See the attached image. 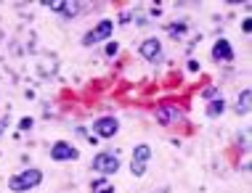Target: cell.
<instances>
[{
  "instance_id": "6da1fadb",
  "label": "cell",
  "mask_w": 252,
  "mask_h": 193,
  "mask_svg": "<svg viewBox=\"0 0 252 193\" xmlns=\"http://www.w3.org/2000/svg\"><path fill=\"white\" fill-rule=\"evenodd\" d=\"M40 183H43V172L35 169V167H30V169H24L22 175H13L11 180H8V188L13 193H24V191L37 188Z\"/></svg>"
},
{
  "instance_id": "7a4b0ae2",
  "label": "cell",
  "mask_w": 252,
  "mask_h": 193,
  "mask_svg": "<svg viewBox=\"0 0 252 193\" xmlns=\"http://www.w3.org/2000/svg\"><path fill=\"white\" fill-rule=\"evenodd\" d=\"M112 32H114V22L112 19H101V22L93 27L91 32H85L83 34V45H98V43H104V40L112 37Z\"/></svg>"
},
{
  "instance_id": "3957f363",
  "label": "cell",
  "mask_w": 252,
  "mask_h": 193,
  "mask_svg": "<svg viewBox=\"0 0 252 193\" xmlns=\"http://www.w3.org/2000/svg\"><path fill=\"white\" fill-rule=\"evenodd\" d=\"M152 162V146L149 143H138L133 148V164H130V172L135 177H144L146 175V167Z\"/></svg>"
},
{
  "instance_id": "277c9868",
  "label": "cell",
  "mask_w": 252,
  "mask_h": 193,
  "mask_svg": "<svg viewBox=\"0 0 252 193\" xmlns=\"http://www.w3.org/2000/svg\"><path fill=\"white\" fill-rule=\"evenodd\" d=\"M91 167L96 169L98 175L109 177V175H114V172L120 169V159H117L114 154H109V151H101V154H96V156H93Z\"/></svg>"
},
{
  "instance_id": "5b68a950",
  "label": "cell",
  "mask_w": 252,
  "mask_h": 193,
  "mask_svg": "<svg viewBox=\"0 0 252 193\" xmlns=\"http://www.w3.org/2000/svg\"><path fill=\"white\" fill-rule=\"evenodd\" d=\"M181 119H183V111L178 106H173V103H159L157 106V122L159 125H175Z\"/></svg>"
},
{
  "instance_id": "8992f818",
  "label": "cell",
  "mask_w": 252,
  "mask_h": 193,
  "mask_svg": "<svg viewBox=\"0 0 252 193\" xmlns=\"http://www.w3.org/2000/svg\"><path fill=\"white\" fill-rule=\"evenodd\" d=\"M77 148L72 146V143H66V140H56L51 146V159L53 162H72V159H77Z\"/></svg>"
},
{
  "instance_id": "52a82bcc",
  "label": "cell",
  "mask_w": 252,
  "mask_h": 193,
  "mask_svg": "<svg viewBox=\"0 0 252 193\" xmlns=\"http://www.w3.org/2000/svg\"><path fill=\"white\" fill-rule=\"evenodd\" d=\"M93 130H96V135L98 138H114L117 135V130H120V122H117V116H98L96 122H93Z\"/></svg>"
},
{
  "instance_id": "ba28073f",
  "label": "cell",
  "mask_w": 252,
  "mask_h": 193,
  "mask_svg": "<svg viewBox=\"0 0 252 193\" xmlns=\"http://www.w3.org/2000/svg\"><path fill=\"white\" fill-rule=\"evenodd\" d=\"M138 53H141V58L157 61V58L162 56V43H159V37H146L144 43H141V48H138Z\"/></svg>"
},
{
  "instance_id": "9c48e42d",
  "label": "cell",
  "mask_w": 252,
  "mask_h": 193,
  "mask_svg": "<svg viewBox=\"0 0 252 193\" xmlns=\"http://www.w3.org/2000/svg\"><path fill=\"white\" fill-rule=\"evenodd\" d=\"M213 58L215 61H234V48H231V43L226 37H220V40H215V45H213Z\"/></svg>"
},
{
  "instance_id": "30bf717a",
  "label": "cell",
  "mask_w": 252,
  "mask_h": 193,
  "mask_svg": "<svg viewBox=\"0 0 252 193\" xmlns=\"http://www.w3.org/2000/svg\"><path fill=\"white\" fill-rule=\"evenodd\" d=\"M48 8L56 11V13H64L66 19H74V16H80V11L85 8V3H48Z\"/></svg>"
},
{
  "instance_id": "8fae6325",
  "label": "cell",
  "mask_w": 252,
  "mask_h": 193,
  "mask_svg": "<svg viewBox=\"0 0 252 193\" xmlns=\"http://www.w3.org/2000/svg\"><path fill=\"white\" fill-rule=\"evenodd\" d=\"M250 106H252V93L244 87V90L239 93V101H236V106H234V111L239 114V116H244V114H250Z\"/></svg>"
},
{
  "instance_id": "7c38bea8",
  "label": "cell",
  "mask_w": 252,
  "mask_h": 193,
  "mask_svg": "<svg viewBox=\"0 0 252 193\" xmlns=\"http://www.w3.org/2000/svg\"><path fill=\"white\" fill-rule=\"evenodd\" d=\"M223 109H226V101H223L220 95H215V101L207 103V116L210 119H218V116L223 114Z\"/></svg>"
},
{
  "instance_id": "4fadbf2b",
  "label": "cell",
  "mask_w": 252,
  "mask_h": 193,
  "mask_svg": "<svg viewBox=\"0 0 252 193\" xmlns=\"http://www.w3.org/2000/svg\"><path fill=\"white\" fill-rule=\"evenodd\" d=\"M93 193H114V185L109 183V177H98V180L91 183Z\"/></svg>"
},
{
  "instance_id": "5bb4252c",
  "label": "cell",
  "mask_w": 252,
  "mask_h": 193,
  "mask_svg": "<svg viewBox=\"0 0 252 193\" xmlns=\"http://www.w3.org/2000/svg\"><path fill=\"white\" fill-rule=\"evenodd\" d=\"M32 122H35L32 116H24V119L19 122V130H22V133H24V130H32Z\"/></svg>"
},
{
  "instance_id": "9a60e30c",
  "label": "cell",
  "mask_w": 252,
  "mask_h": 193,
  "mask_svg": "<svg viewBox=\"0 0 252 193\" xmlns=\"http://www.w3.org/2000/svg\"><path fill=\"white\" fill-rule=\"evenodd\" d=\"M117 51H120V45H117V43H106V56H114Z\"/></svg>"
},
{
  "instance_id": "2e32d148",
  "label": "cell",
  "mask_w": 252,
  "mask_h": 193,
  "mask_svg": "<svg viewBox=\"0 0 252 193\" xmlns=\"http://www.w3.org/2000/svg\"><path fill=\"white\" fill-rule=\"evenodd\" d=\"M242 148H244V151L250 148V133H247V130H244V133H242Z\"/></svg>"
},
{
  "instance_id": "e0dca14e",
  "label": "cell",
  "mask_w": 252,
  "mask_h": 193,
  "mask_svg": "<svg viewBox=\"0 0 252 193\" xmlns=\"http://www.w3.org/2000/svg\"><path fill=\"white\" fill-rule=\"evenodd\" d=\"M170 34H175V37H178V34H183V24H175V27H170Z\"/></svg>"
},
{
  "instance_id": "ac0fdd59",
  "label": "cell",
  "mask_w": 252,
  "mask_h": 193,
  "mask_svg": "<svg viewBox=\"0 0 252 193\" xmlns=\"http://www.w3.org/2000/svg\"><path fill=\"white\" fill-rule=\"evenodd\" d=\"M242 29L247 32V34L252 32V19H244V22H242Z\"/></svg>"
},
{
  "instance_id": "d6986e66",
  "label": "cell",
  "mask_w": 252,
  "mask_h": 193,
  "mask_svg": "<svg viewBox=\"0 0 252 193\" xmlns=\"http://www.w3.org/2000/svg\"><path fill=\"white\" fill-rule=\"evenodd\" d=\"M186 66H189V72H199V64H196V61H189Z\"/></svg>"
},
{
  "instance_id": "ffe728a7",
  "label": "cell",
  "mask_w": 252,
  "mask_h": 193,
  "mask_svg": "<svg viewBox=\"0 0 252 193\" xmlns=\"http://www.w3.org/2000/svg\"><path fill=\"white\" fill-rule=\"evenodd\" d=\"M5 127H8V119H5V116H3V119H0V135L5 133Z\"/></svg>"
}]
</instances>
